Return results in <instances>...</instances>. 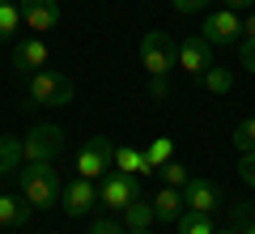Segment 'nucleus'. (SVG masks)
I'll list each match as a JSON object with an SVG mask.
<instances>
[{"label": "nucleus", "mask_w": 255, "mask_h": 234, "mask_svg": "<svg viewBox=\"0 0 255 234\" xmlns=\"http://www.w3.org/2000/svg\"><path fill=\"white\" fill-rule=\"evenodd\" d=\"M17 188L30 209H55L64 183H60L55 162H26V171H17Z\"/></svg>", "instance_id": "nucleus-1"}, {"label": "nucleus", "mask_w": 255, "mask_h": 234, "mask_svg": "<svg viewBox=\"0 0 255 234\" xmlns=\"http://www.w3.org/2000/svg\"><path fill=\"white\" fill-rule=\"evenodd\" d=\"M73 94H77L73 77L60 72V68H38V72H30V77H26V98H30V107H68Z\"/></svg>", "instance_id": "nucleus-2"}, {"label": "nucleus", "mask_w": 255, "mask_h": 234, "mask_svg": "<svg viewBox=\"0 0 255 234\" xmlns=\"http://www.w3.org/2000/svg\"><path fill=\"white\" fill-rule=\"evenodd\" d=\"M140 64H145L149 77H170L179 68V43H174L166 30H149L140 38Z\"/></svg>", "instance_id": "nucleus-3"}, {"label": "nucleus", "mask_w": 255, "mask_h": 234, "mask_svg": "<svg viewBox=\"0 0 255 234\" xmlns=\"http://www.w3.org/2000/svg\"><path fill=\"white\" fill-rule=\"evenodd\" d=\"M136 196H140L136 175H124V171H107V175H102V183H98V205L107 209V213H124Z\"/></svg>", "instance_id": "nucleus-4"}, {"label": "nucleus", "mask_w": 255, "mask_h": 234, "mask_svg": "<svg viewBox=\"0 0 255 234\" xmlns=\"http://www.w3.org/2000/svg\"><path fill=\"white\" fill-rule=\"evenodd\" d=\"M21 153H26V162H55L64 153V132L55 124H34L26 132V141H21Z\"/></svg>", "instance_id": "nucleus-5"}, {"label": "nucleus", "mask_w": 255, "mask_h": 234, "mask_svg": "<svg viewBox=\"0 0 255 234\" xmlns=\"http://www.w3.org/2000/svg\"><path fill=\"white\" fill-rule=\"evenodd\" d=\"M107 171H115V141L111 136H94L77 153V175L81 179H102Z\"/></svg>", "instance_id": "nucleus-6"}, {"label": "nucleus", "mask_w": 255, "mask_h": 234, "mask_svg": "<svg viewBox=\"0 0 255 234\" xmlns=\"http://www.w3.org/2000/svg\"><path fill=\"white\" fill-rule=\"evenodd\" d=\"M200 34L209 38L213 47H230V43H243V17H238L234 9H217L204 17Z\"/></svg>", "instance_id": "nucleus-7"}, {"label": "nucleus", "mask_w": 255, "mask_h": 234, "mask_svg": "<svg viewBox=\"0 0 255 234\" xmlns=\"http://www.w3.org/2000/svg\"><path fill=\"white\" fill-rule=\"evenodd\" d=\"M179 68L187 72V77H204V72L213 68V43L204 34H187L179 43Z\"/></svg>", "instance_id": "nucleus-8"}, {"label": "nucleus", "mask_w": 255, "mask_h": 234, "mask_svg": "<svg viewBox=\"0 0 255 234\" xmlns=\"http://www.w3.org/2000/svg\"><path fill=\"white\" fill-rule=\"evenodd\" d=\"M21 26L34 34H51L60 26V0H21Z\"/></svg>", "instance_id": "nucleus-9"}, {"label": "nucleus", "mask_w": 255, "mask_h": 234, "mask_svg": "<svg viewBox=\"0 0 255 234\" xmlns=\"http://www.w3.org/2000/svg\"><path fill=\"white\" fill-rule=\"evenodd\" d=\"M60 205H64V213H68V217H85L94 205H98V188H94V179H81V175H77L73 183H64Z\"/></svg>", "instance_id": "nucleus-10"}, {"label": "nucleus", "mask_w": 255, "mask_h": 234, "mask_svg": "<svg viewBox=\"0 0 255 234\" xmlns=\"http://www.w3.org/2000/svg\"><path fill=\"white\" fill-rule=\"evenodd\" d=\"M47 64H51V47H47L43 38H21V43H13V68H17L21 77L47 68Z\"/></svg>", "instance_id": "nucleus-11"}, {"label": "nucleus", "mask_w": 255, "mask_h": 234, "mask_svg": "<svg viewBox=\"0 0 255 234\" xmlns=\"http://www.w3.org/2000/svg\"><path fill=\"white\" fill-rule=\"evenodd\" d=\"M183 205H187V213H204L209 217L213 209L221 205V192L213 188L209 179H187L183 183Z\"/></svg>", "instance_id": "nucleus-12"}, {"label": "nucleus", "mask_w": 255, "mask_h": 234, "mask_svg": "<svg viewBox=\"0 0 255 234\" xmlns=\"http://www.w3.org/2000/svg\"><path fill=\"white\" fill-rule=\"evenodd\" d=\"M30 213H34V209H30L21 196L0 192V226H4V230H21V226L30 222Z\"/></svg>", "instance_id": "nucleus-13"}, {"label": "nucleus", "mask_w": 255, "mask_h": 234, "mask_svg": "<svg viewBox=\"0 0 255 234\" xmlns=\"http://www.w3.org/2000/svg\"><path fill=\"white\" fill-rule=\"evenodd\" d=\"M183 188H166L162 183V192L153 196V213H157V222H179V213H183Z\"/></svg>", "instance_id": "nucleus-14"}, {"label": "nucleus", "mask_w": 255, "mask_h": 234, "mask_svg": "<svg viewBox=\"0 0 255 234\" xmlns=\"http://www.w3.org/2000/svg\"><path fill=\"white\" fill-rule=\"evenodd\" d=\"M115 171H124V175H153V166H149L145 149H132V145H115Z\"/></svg>", "instance_id": "nucleus-15"}, {"label": "nucleus", "mask_w": 255, "mask_h": 234, "mask_svg": "<svg viewBox=\"0 0 255 234\" xmlns=\"http://www.w3.org/2000/svg\"><path fill=\"white\" fill-rule=\"evenodd\" d=\"M153 222H157L153 200H145V196H136L124 209V230H153Z\"/></svg>", "instance_id": "nucleus-16"}, {"label": "nucleus", "mask_w": 255, "mask_h": 234, "mask_svg": "<svg viewBox=\"0 0 255 234\" xmlns=\"http://www.w3.org/2000/svg\"><path fill=\"white\" fill-rule=\"evenodd\" d=\"M21 162H26V153H21V141H17V136H0V175L21 171Z\"/></svg>", "instance_id": "nucleus-17"}, {"label": "nucleus", "mask_w": 255, "mask_h": 234, "mask_svg": "<svg viewBox=\"0 0 255 234\" xmlns=\"http://www.w3.org/2000/svg\"><path fill=\"white\" fill-rule=\"evenodd\" d=\"M145 158H149V166H153V175H157L174 158V141H170V136H153V141L145 145Z\"/></svg>", "instance_id": "nucleus-18"}, {"label": "nucleus", "mask_w": 255, "mask_h": 234, "mask_svg": "<svg viewBox=\"0 0 255 234\" xmlns=\"http://www.w3.org/2000/svg\"><path fill=\"white\" fill-rule=\"evenodd\" d=\"M17 30H21V4H13V0H0V43H9Z\"/></svg>", "instance_id": "nucleus-19"}, {"label": "nucleus", "mask_w": 255, "mask_h": 234, "mask_svg": "<svg viewBox=\"0 0 255 234\" xmlns=\"http://www.w3.org/2000/svg\"><path fill=\"white\" fill-rule=\"evenodd\" d=\"M200 81H204V90H209V94H230V90H234V72H230V68H217V64H213V68L204 72Z\"/></svg>", "instance_id": "nucleus-20"}, {"label": "nucleus", "mask_w": 255, "mask_h": 234, "mask_svg": "<svg viewBox=\"0 0 255 234\" xmlns=\"http://www.w3.org/2000/svg\"><path fill=\"white\" fill-rule=\"evenodd\" d=\"M174 226H179V234H213V230H217L204 213H187V209L179 213V222H174Z\"/></svg>", "instance_id": "nucleus-21"}, {"label": "nucleus", "mask_w": 255, "mask_h": 234, "mask_svg": "<svg viewBox=\"0 0 255 234\" xmlns=\"http://www.w3.org/2000/svg\"><path fill=\"white\" fill-rule=\"evenodd\" d=\"M230 141H234V149H238V153H255V115H251V119H243V124L234 128V136H230Z\"/></svg>", "instance_id": "nucleus-22"}, {"label": "nucleus", "mask_w": 255, "mask_h": 234, "mask_svg": "<svg viewBox=\"0 0 255 234\" xmlns=\"http://www.w3.org/2000/svg\"><path fill=\"white\" fill-rule=\"evenodd\" d=\"M157 175H162V183H166V188H183V183L191 179V175H187V166H183V162H174V158H170V162H166Z\"/></svg>", "instance_id": "nucleus-23"}, {"label": "nucleus", "mask_w": 255, "mask_h": 234, "mask_svg": "<svg viewBox=\"0 0 255 234\" xmlns=\"http://www.w3.org/2000/svg\"><path fill=\"white\" fill-rule=\"evenodd\" d=\"M238 179L255 192V153H238Z\"/></svg>", "instance_id": "nucleus-24"}, {"label": "nucleus", "mask_w": 255, "mask_h": 234, "mask_svg": "<svg viewBox=\"0 0 255 234\" xmlns=\"http://www.w3.org/2000/svg\"><path fill=\"white\" fill-rule=\"evenodd\" d=\"M90 234H128V230L115 222V217H94V222H90Z\"/></svg>", "instance_id": "nucleus-25"}, {"label": "nucleus", "mask_w": 255, "mask_h": 234, "mask_svg": "<svg viewBox=\"0 0 255 234\" xmlns=\"http://www.w3.org/2000/svg\"><path fill=\"white\" fill-rule=\"evenodd\" d=\"M149 98H170V77H149Z\"/></svg>", "instance_id": "nucleus-26"}, {"label": "nucleus", "mask_w": 255, "mask_h": 234, "mask_svg": "<svg viewBox=\"0 0 255 234\" xmlns=\"http://www.w3.org/2000/svg\"><path fill=\"white\" fill-rule=\"evenodd\" d=\"M238 60H243V68H247V72H255V38L238 43Z\"/></svg>", "instance_id": "nucleus-27"}, {"label": "nucleus", "mask_w": 255, "mask_h": 234, "mask_svg": "<svg viewBox=\"0 0 255 234\" xmlns=\"http://www.w3.org/2000/svg\"><path fill=\"white\" fill-rule=\"evenodd\" d=\"M170 4H174L179 13H200V9H209L213 0H170Z\"/></svg>", "instance_id": "nucleus-28"}, {"label": "nucleus", "mask_w": 255, "mask_h": 234, "mask_svg": "<svg viewBox=\"0 0 255 234\" xmlns=\"http://www.w3.org/2000/svg\"><path fill=\"white\" fill-rule=\"evenodd\" d=\"M255 0H221V9H234V13H247Z\"/></svg>", "instance_id": "nucleus-29"}, {"label": "nucleus", "mask_w": 255, "mask_h": 234, "mask_svg": "<svg viewBox=\"0 0 255 234\" xmlns=\"http://www.w3.org/2000/svg\"><path fill=\"white\" fill-rule=\"evenodd\" d=\"M247 38H255V13L243 17V43H247Z\"/></svg>", "instance_id": "nucleus-30"}, {"label": "nucleus", "mask_w": 255, "mask_h": 234, "mask_svg": "<svg viewBox=\"0 0 255 234\" xmlns=\"http://www.w3.org/2000/svg\"><path fill=\"white\" fill-rule=\"evenodd\" d=\"M213 234H238V230H234V226H221V230H213Z\"/></svg>", "instance_id": "nucleus-31"}, {"label": "nucleus", "mask_w": 255, "mask_h": 234, "mask_svg": "<svg viewBox=\"0 0 255 234\" xmlns=\"http://www.w3.org/2000/svg\"><path fill=\"white\" fill-rule=\"evenodd\" d=\"M238 234H255V222H247V226H243V230H238Z\"/></svg>", "instance_id": "nucleus-32"}, {"label": "nucleus", "mask_w": 255, "mask_h": 234, "mask_svg": "<svg viewBox=\"0 0 255 234\" xmlns=\"http://www.w3.org/2000/svg\"><path fill=\"white\" fill-rule=\"evenodd\" d=\"M128 234H153V230H128Z\"/></svg>", "instance_id": "nucleus-33"}, {"label": "nucleus", "mask_w": 255, "mask_h": 234, "mask_svg": "<svg viewBox=\"0 0 255 234\" xmlns=\"http://www.w3.org/2000/svg\"><path fill=\"white\" fill-rule=\"evenodd\" d=\"M13 4H21V0H13Z\"/></svg>", "instance_id": "nucleus-34"}]
</instances>
